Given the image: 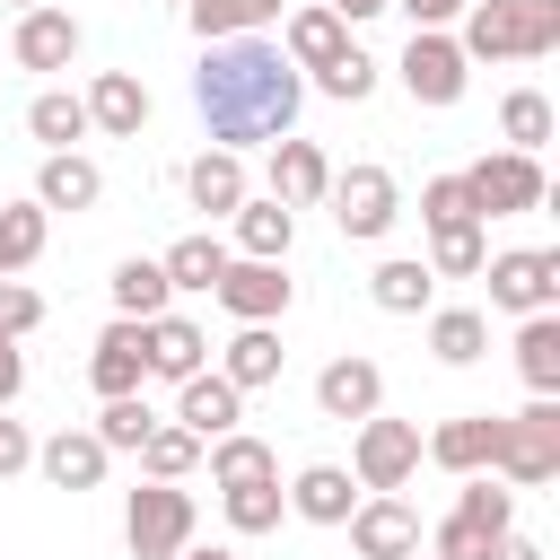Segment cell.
<instances>
[{"mask_svg":"<svg viewBox=\"0 0 560 560\" xmlns=\"http://www.w3.org/2000/svg\"><path fill=\"white\" fill-rule=\"evenodd\" d=\"M341 52H350V26H341V18L324 9V0H315V9H289V18H280V61H289L298 79H306V70H324V61H341Z\"/></svg>","mask_w":560,"mask_h":560,"instance_id":"e0dca14e","label":"cell"},{"mask_svg":"<svg viewBox=\"0 0 560 560\" xmlns=\"http://www.w3.org/2000/svg\"><path fill=\"white\" fill-rule=\"evenodd\" d=\"M490 472H499L508 490H542V481L560 472V394H534L525 411L499 420V455H490Z\"/></svg>","mask_w":560,"mask_h":560,"instance_id":"3957f363","label":"cell"},{"mask_svg":"<svg viewBox=\"0 0 560 560\" xmlns=\"http://www.w3.org/2000/svg\"><path fill=\"white\" fill-rule=\"evenodd\" d=\"M298 96H306V79H298V70L280 61V44H262V35L210 44V52H201V70H192V105H201V122H210V140H219V149L289 140Z\"/></svg>","mask_w":560,"mask_h":560,"instance_id":"6da1fadb","label":"cell"},{"mask_svg":"<svg viewBox=\"0 0 560 560\" xmlns=\"http://www.w3.org/2000/svg\"><path fill=\"white\" fill-rule=\"evenodd\" d=\"M236 420H245V394H236L219 368H201V376H184V385H175V429H192L201 446H210V438H228Z\"/></svg>","mask_w":560,"mask_h":560,"instance_id":"9a60e30c","label":"cell"},{"mask_svg":"<svg viewBox=\"0 0 560 560\" xmlns=\"http://www.w3.org/2000/svg\"><path fill=\"white\" fill-rule=\"evenodd\" d=\"M219 508H228V525H236V534H271V525H280V508H289V490H280V472H271V481H228V490H219Z\"/></svg>","mask_w":560,"mask_h":560,"instance_id":"8d00e7d4","label":"cell"},{"mask_svg":"<svg viewBox=\"0 0 560 560\" xmlns=\"http://www.w3.org/2000/svg\"><path fill=\"white\" fill-rule=\"evenodd\" d=\"M18 394H26V350H18L9 332H0V411H9Z\"/></svg>","mask_w":560,"mask_h":560,"instance_id":"7dc6e473","label":"cell"},{"mask_svg":"<svg viewBox=\"0 0 560 560\" xmlns=\"http://www.w3.org/2000/svg\"><path fill=\"white\" fill-rule=\"evenodd\" d=\"M394 70H402L411 105H455V96H464V79H472V61L455 52V35H446V26H420V35L402 44V61H394Z\"/></svg>","mask_w":560,"mask_h":560,"instance_id":"30bf717a","label":"cell"},{"mask_svg":"<svg viewBox=\"0 0 560 560\" xmlns=\"http://www.w3.org/2000/svg\"><path fill=\"white\" fill-rule=\"evenodd\" d=\"M26 464H35V438H26V420H9V411H0V481H9V472H26Z\"/></svg>","mask_w":560,"mask_h":560,"instance_id":"f6af8a7d","label":"cell"},{"mask_svg":"<svg viewBox=\"0 0 560 560\" xmlns=\"http://www.w3.org/2000/svg\"><path fill=\"white\" fill-rule=\"evenodd\" d=\"M368 298H376L385 315H420V306L438 298V280H429V262H411V254H394V262H376V280H368Z\"/></svg>","mask_w":560,"mask_h":560,"instance_id":"1f68e13d","label":"cell"},{"mask_svg":"<svg viewBox=\"0 0 560 560\" xmlns=\"http://www.w3.org/2000/svg\"><path fill=\"white\" fill-rule=\"evenodd\" d=\"M149 429H158V411H149L140 394H122V402H105V411H96V429H88V438H96L105 455H140V438H149Z\"/></svg>","mask_w":560,"mask_h":560,"instance_id":"60d3db41","label":"cell"},{"mask_svg":"<svg viewBox=\"0 0 560 560\" xmlns=\"http://www.w3.org/2000/svg\"><path fill=\"white\" fill-rule=\"evenodd\" d=\"M499 534H516V490L508 481H490V472H472L464 490H455V508H446V525H438V560H481Z\"/></svg>","mask_w":560,"mask_h":560,"instance_id":"277c9868","label":"cell"},{"mask_svg":"<svg viewBox=\"0 0 560 560\" xmlns=\"http://www.w3.org/2000/svg\"><path fill=\"white\" fill-rule=\"evenodd\" d=\"M184 192H192V210L228 219V210L245 201V158H236V149H201V158L184 166Z\"/></svg>","mask_w":560,"mask_h":560,"instance_id":"4316f807","label":"cell"},{"mask_svg":"<svg viewBox=\"0 0 560 560\" xmlns=\"http://www.w3.org/2000/svg\"><path fill=\"white\" fill-rule=\"evenodd\" d=\"M350 551L359 560H411L420 551V516L402 499H359L350 508Z\"/></svg>","mask_w":560,"mask_h":560,"instance_id":"2e32d148","label":"cell"},{"mask_svg":"<svg viewBox=\"0 0 560 560\" xmlns=\"http://www.w3.org/2000/svg\"><path fill=\"white\" fill-rule=\"evenodd\" d=\"M324 201H332L341 236H359V245H376V236L402 219V192H394V175H385V166H350V175H332V184H324Z\"/></svg>","mask_w":560,"mask_h":560,"instance_id":"9c48e42d","label":"cell"},{"mask_svg":"<svg viewBox=\"0 0 560 560\" xmlns=\"http://www.w3.org/2000/svg\"><path fill=\"white\" fill-rule=\"evenodd\" d=\"M175 560H210V551H175Z\"/></svg>","mask_w":560,"mask_h":560,"instance_id":"f907efd6","label":"cell"},{"mask_svg":"<svg viewBox=\"0 0 560 560\" xmlns=\"http://www.w3.org/2000/svg\"><path fill=\"white\" fill-rule=\"evenodd\" d=\"M219 376H228L236 394H254V385H271V376H280V332H271V324H236V341H228V359H219Z\"/></svg>","mask_w":560,"mask_h":560,"instance_id":"f1b7e54d","label":"cell"},{"mask_svg":"<svg viewBox=\"0 0 560 560\" xmlns=\"http://www.w3.org/2000/svg\"><path fill=\"white\" fill-rule=\"evenodd\" d=\"M481 262H490L481 219H472V228H438V236H429V280H472Z\"/></svg>","mask_w":560,"mask_h":560,"instance_id":"74e56055","label":"cell"},{"mask_svg":"<svg viewBox=\"0 0 560 560\" xmlns=\"http://www.w3.org/2000/svg\"><path fill=\"white\" fill-rule=\"evenodd\" d=\"M411 560H438V551H411Z\"/></svg>","mask_w":560,"mask_h":560,"instance_id":"f5cc1de1","label":"cell"},{"mask_svg":"<svg viewBox=\"0 0 560 560\" xmlns=\"http://www.w3.org/2000/svg\"><path fill=\"white\" fill-rule=\"evenodd\" d=\"M9 52H18V70H70L79 61V18L70 9H18Z\"/></svg>","mask_w":560,"mask_h":560,"instance_id":"ac0fdd59","label":"cell"},{"mask_svg":"<svg viewBox=\"0 0 560 560\" xmlns=\"http://www.w3.org/2000/svg\"><path fill=\"white\" fill-rule=\"evenodd\" d=\"M79 105H88V131H114V140H140V122H149V88L131 70H96V88Z\"/></svg>","mask_w":560,"mask_h":560,"instance_id":"ffe728a7","label":"cell"},{"mask_svg":"<svg viewBox=\"0 0 560 560\" xmlns=\"http://www.w3.org/2000/svg\"><path fill=\"white\" fill-rule=\"evenodd\" d=\"M429 350H438L446 368H472V359L490 350V315H472V306H438V315H429Z\"/></svg>","mask_w":560,"mask_h":560,"instance_id":"d6a6232c","label":"cell"},{"mask_svg":"<svg viewBox=\"0 0 560 560\" xmlns=\"http://www.w3.org/2000/svg\"><path fill=\"white\" fill-rule=\"evenodd\" d=\"M315 411H324V420H376V411H385V368L359 359V350L332 359V368L315 376Z\"/></svg>","mask_w":560,"mask_h":560,"instance_id":"5bb4252c","label":"cell"},{"mask_svg":"<svg viewBox=\"0 0 560 560\" xmlns=\"http://www.w3.org/2000/svg\"><path fill=\"white\" fill-rule=\"evenodd\" d=\"M481 210H472V192H464V175H429L420 184V228L438 236V228H472Z\"/></svg>","mask_w":560,"mask_h":560,"instance_id":"b9f144b4","label":"cell"},{"mask_svg":"<svg viewBox=\"0 0 560 560\" xmlns=\"http://www.w3.org/2000/svg\"><path fill=\"white\" fill-rule=\"evenodd\" d=\"M105 289H114V315H131V324H158V315H166V298H175V289H166V271H158L149 254L114 262V280H105Z\"/></svg>","mask_w":560,"mask_h":560,"instance_id":"83f0119b","label":"cell"},{"mask_svg":"<svg viewBox=\"0 0 560 560\" xmlns=\"http://www.w3.org/2000/svg\"><path fill=\"white\" fill-rule=\"evenodd\" d=\"M315 88H324V96H332V105H359V96H368V88H376V61H368V52H359V44H350V52H341V61H324V70H315Z\"/></svg>","mask_w":560,"mask_h":560,"instance_id":"7bdbcfd3","label":"cell"},{"mask_svg":"<svg viewBox=\"0 0 560 560\" xmlns=\"http://www.w3.org/2000/svg\"><path fill=\"white\" fill-rule=\"evenodd\" d=\"M481 560H542V542H525V534H499Z\"/></svg>","mask_w":560,"mask_h":560,"instance_id":"c3c4849f","label":"cell"},{"mask_svg":"<svg viewBox=\"0 0 560 560\" xmlns=\"http://www.w3.org/2000/svg\"><path fill=\"white\" fill-rule=\"evenodd\" d=\"M105 464H114V455H105L88 429H61V438H44V446H35V472H44L52 490H96V481H105Z\"/></svg>","mask_w":560,"mask_h":560,"instance_id":"603a6c76","label":"cell"},{"mask_svg":"<svg viewBox=\"0 0 560 560\" xmlns=\"http://www.w3.org/2000/svg\"><path fill=\"white\" fill-rule=\"evenodd\" d=\"M236 324H271V315H289V298H298V280L280 271V262H236L228 254V271H219V289H210Z\"/></svg>","mask_w":560,"mask_h":560,"instance_id":"7c38bea8","label":"cell"},{"mask_svg":"<svg viewBox=\"0 0 560 560\" xmlns=\"http://www.w3.org/2000/svg\"><path fill=\"white\" fill-rule=\"evenodd\" d=\"M516 368L534 394H560V315H525L516 324Z\"/></svg>","mask_w":560,"mask_h":560,"instance_id":"836d02e7","label":"cell"},{"mask_svg":"<svg viewBox=\"0 0 560 560\" xmlns=\"http://www.w3.org/2000/svg\"><path fill=\"white\" fill-rule=\"evenodd\" d=\"M324 184H332V158L315 149V140H271V201L280 210H315L324 201Z\"/></svg>","mask_w":560,"mask_h":560,"instance_id":"d6986e66","label":"cell"},{"mask_svg":"<svg viewBox=\"0 0 560 560\" xmlns=\"http://www.w3.org/2000/svg\"><path fill=\"white\" fill-rule=\"evenodd\" d=\"M324 9H332L341 26H359V18H376V9H394V0H324Z\"/></svg>","mask_w":560,"mask_h":560,"instance_id":"681fc988","label":"cell"},{"mask_svg":"<svg viewBox=\"0 0 560 560\" xmlns=\"http://www.w3.org/2000/svg\"><path fill=\"white\" fill-rule=\"evenodd\" d=\"M289 508H298L306 525H350V508H359V481H350L341 464H306V472L289 481Z\"/></svg>","mask_w":560,"mask_h":560,"instance_id":"d4e9b609","label":"cell"},{"mask_svg":"<svg viewBox=\"0 0 560 560\" xmlns=\"http://www.w3.org/2000/svg\"><path fill=\"white\" fill-rule=\"evenodd\" d=\"M464 192H472V210L481 219H516V210H542V158H516V149H499V158H481V166H464Z\"/></svg>","mask_w":560,"mask_h":560,"instance_id":"ba28073f","label":"cell"},{"mask_svg":"<svg viewBox=\"0 0 560 560\" xmlns=\"http://www.w3.org/2000/svg\"><path fill=\"white\" fill-rule=\"evenodd\" d=\"M490 306H508L516 324L525 315H560V254L551 245H516V254H490Z\"/></svg>","mask_w":560,"mask_h":560,"instance_id":"8992f818","label":"cell"},{"mask_svg":"<svg viewBox=\"0 0 560 560\" xmlns=\"http://www.w3.org/2000/svg\"><path fill=\"white\" fill-rule=\"evenodd\" d=\"M158 271H166V289H219V271H228V245L201 228V236H175L166 254H158Z\"/></svg>","mask_w":560,"mask_h":560,"instance_id":"f546056e","label":"cell"},{"mask_svg":"<svg viewBox=\"0 0 560 560\" xmlns=\"http://www.w3.org/2000/svg\"><path fill=\"white\" fill-rule=\"evenodd\" d=\"M26 131L44 140V158H61L70 140H88V105H79L70 88H44V96L26 105Z\"/></svg>","mask_w":560,"mask_h":560,"instance_id":"4dcf8cb0","label":"cell"},{"mask_svg":"<svg viewBox=\"0 0 560 560\" xmlns=\"http://www.w3.org/2000/svg\"><path fill=\"white\" fill-rule=\"evenodd\" d=\"M96 201H105V175H96V158H79V149L44 158V175H35V210H96Z\"/></svg>","mask_w":560,"mask_h":560,"instance_id":"cb8c5ba5","label":"cell"},{"mask_svg":"<svg viewBox=\"0 0 560 560\" xmlns=\"http://www.w3.org/2000/svg\"><path fill=\"white\" fill-rule=\"evenodd\" d=\"M192 464H201V438H192V429H175V420H158V429L140 438V472H149V481H184Z\"/></svg>","mask_w":560,"mask_h":560,"instance_id":"f35d334b","label":"cell"},{"mask_svg":"<svg viewBox=\"0 0 560 560\" xmlns=\"http://www.w3.org/2000/svg\"><path fill=\"white\" fill-rule=\"evenodd\" d=\"M420 472V429L411 420H359V446H350V481L359 490H376V499H394L402 481Z\"/></svg>","mask_w":560,"mask_h":560,"instance_id":"52a82bcc","label":"cell"},{"mask_svg":"<svg viewBox=\"0 0 560 560\" xmlns=\"http://www.w3.org/2000/svg\"><path fill=\"white\" fill-rule=\"evenodd\" d=\"M88 385H96V402H122V394L149 385V332H140L131 315H114V324L96 332V350H88Z\"/></svg>","mask_w":560,"mask_h":560,"instance_id":"8fae6325","label":"cell"},{"mask_svg":"<svg viewBox=\"0 0 560 560\" xmlns=\"http://www.w3.org/2000/svg\"><path fill=\"white\" fill-rule=\"evenodd\" d=\"M499 131H508L516 158H534V149L551 140V96H542V88H516V96L499 105Z\"/></svg>","mask_w":560,"mask_h":560,"instance_id":"ab89813d","label":"cell"},{"mask_svg":"<svg viewBox=\"0 0 560 560\" xmlns=\"http://www.w3.org/2000/svg\"><path fill=\"white\" fill-rule=\"evenodd\" d=\"M140 332H149V376H166V385L201 376V359H210V332H201L192 315H158V324H140Z\"/></svg>","mask_w":560,"mask_h":560,"instance_id":"7402d4cb","label":"cell"},{"mask_svg":"<svg viewBox=\"0 0 560 560\" xmlns=\"http://www.w3.org/2000/svg\"><path fill=\"white\" fill-rule=\"evenodd\" d=\"M184 26H192L201 44H236V35L280 26V0H184Z\"/></svg>","mask_w":560,"mask_h":560,"instance_id":"484cf974","label":"cell"},{"mask_svg":"<svg viewBox=\"0 0 560 560\" xmlns=\"http://www.w3.org/2000/svg\"><path fill=\"white\" fill-rule=\"evenodd\" d=\"M228 219H236V262H289V236H298V210H280L271 192H262V201L245 192V201H236Z\"/></svg>","mask_w":560,"mask_h":560,"instance_id":"44dd1931","label":"cell"},{"mask_svg":"<svg viewBox=\"0 0 560 560\" xmlns=\"http://www.w3.org/2000/svg\"><path fill=\"white\" fill-rule=\"evenodd\" d=\"M560 44V0H472L455 52L464 61H542Z\"/></svg>","mask_w":560,"mask_h":560,"instance_id":"7a4b0ae2","label":"cell"},{"mask_svg":"<svg viewBox=\"0 0 560 560\" xmlns=\"http://www.w3.org/2000/svg\"><path fill=\"white\" fill-rule=\"evenodd\" d=\"M44 236H52V210H35V201H9V210H0V280H18V271L44 254Z\"/></svg>","mask_w":560,"mask_h":560,"instance_id":"d590c367","label":"cell"},{"mask_svg":"<svg viewBox=\"0 0 560 560\" xmlns=\"http://www.w3.org/2000/svg\"><path fill=\"white\" fill-rule=\"evenodd\" d=\"M201 455H210V481H219V490H228V481H271V472H280V455H271L262 438H245V429L210 438Z\"/></svg>","mask_w":560,"mask_h":560,"instance_id":"e575fe53","label":"cell"},{"mask_svg":"<svg viewBox=\"0 0 560 560\" xmlns=\"http://www.w3.org/2000/svg\"><path fill=\"white\" fill-rule=\"evenodd\" d=\"M35 324H44V298H35L26 280H0V332H9V341H26Z\"/></svg>","mask_w":560,"mask_h":560,"instance_id":"ee69618b","label":"cell"},{"mask_svg":"<svg viewBox=\"0 0 560 560\" xmlns=\"http://www.w3.org/2000/svg\"><path fill=\"white\" fill-rule=\"evenodd\" d=\"M122 542H131V560H175V551H192V490H184V481H140V490L122 499Z\"/></svg>","mask_w":560,"mask_h":560,"instance_id":"5b68a950","label":"cell"},{"mask_svg":"<svg viewBox=\"0 0 560 560\" xmlns=\"http://www.w3.org/2000/svg\"><path fill=\"white\" fill-rule=\"evenodd\" d=\"M394 9H402V18H411V35H420V26H455L472 0H394Z\"/></svg>","mask_w":560,"mask_h":560,"instance_id":"bcb514c9","label":"cell"},{"mask_svg":"<svg viewBox=\"0 0 560 560\" xmlns=\"http://www.w3.org/2000/svg\"><path fill=\"white\" fill-rule=\"evenodd\" d=\"M210 560H245V551H210Z\"/></svg>","mask_w":560,"mask_h":560,"instance_id":"816d5d0a","label":"cell"},{"mask_svg":"<svg viewBox=\"0 0 560 560\" xmlns=\"http://www.w3.org/2000/svg\"><path fill=\"white\" fill-rule=\"evenodd\" d=\"M18 9H44V0H18Z\"/></svg>","mask_w":560,"mask_h":560,"instance_id":"db71d44e","label":"cell"},{"mask_svg":"<svg viewBox=\"0 0 560 560\" xmlns=\"http://www.w3.org/2000/svg\"><path fill=\"white\" fill-rule=\"evenodd\" d=\"M420 455H429L438 472H455V481L490 472V455H499V411H464V420H438V429L420 438Z\"/></svg>","mask_w":560,"mask_h":560,"instance_id":"4fadbf2b","label":"cell"}]
</instances>
